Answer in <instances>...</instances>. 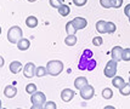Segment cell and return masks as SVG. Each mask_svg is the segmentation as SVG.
Here are the masks:
<instances>
[{"label":"cell","mask_w":130,"mask_h":109,"mask_svg":"<svg viewBox=\"0 0 130 109\" xmlns=\"http://www.w3.org/2000/svg\"><path fill=\"white\" fill-rule=\"evenodd\" d=\"M46 69H47V74L51 76H57L62 73L63 70V63L58 59H52L49 61L46 64Z\"/></svg>","instance_id":"1"},{"label":"cell","mask_w":130,"mask_h":109,"mask_svg":"<svg viewBox=\"0 0 130 109\" xmlns=\"http://www.w3.org/2000/svg\"><path fill=\"white\" fill-rule=\"evenodd\" d=\"M30 102H32V109H41L44 108V104L46 102V96L40 91H35L30 96Z\"/></svg>","instance_id":"2"},{"label":"cell","mask_w":130,"mask_h":109,"mask_svg":"<svg viewBox=\"0 0 130 109\" xmlns=\"http://www.w3.org/2000/svg\"><path fill=\"white\" fill-rule=\"evenodd\" d=\"M22 36H23V32L18 26H12L11 28L9 29V32H7V40L10 41L11 44H17L22 39Z\"/></svg>","instance_id":"3"},{"label":"cell","mask_w":130,"mask_h":109,"mask_svg":"<svg viewBox=\"0 0 130 109\" xmlns=\"http://www.w3.org/2000/svg\"><path fill=\"white\" fill-rule=\"evenodd\" d=\"M117 67H118V62L114 61L113 58L111 61H108L106 67L103 69V74L106 78H114L117 75Z\"/></svg>","instance_id":"4"},{"label":"cell","mask_w":130,"mask_h":109,"mask_svg":"<svg viewBox=\"0 0 130 109\" xmlns=\"http://www.w3.org/2000/svg\"><path fill=\"white\" fill-rule=\"evenodd\" d=\"M94 95H95V89L91 86V85H89V84L80 90V97L83 98V99H85V101L91 99V98L94 97Z\"/></svg>","instance_id":"5"},{"label":"cell","mask_w":130,"mask_h":109,"mask_svg":"<svg viewBox=\"0 0 130 109\" xmlns=\"http://www.w3.org/2000/svg\"><path fill=\"white\" fill-rule=\"evenodd\" d=\"M35 64L33 62H28V63H26V66L23 67V75H24V78H33L34 75H35Z\"/></svg>","instance_id":"6"},{"label":"cell","mask_w":130,"mask_h":109,"mask_svg":"<svg viewBox=\"0 0 130 109\" xmlns=\"http://www.w3.org/2000/svg\"><path fill=\"white\" fill-rule=\"evenodd\" d=\"M123 47L122 46H114L111 51V55H112V58L117 62H120L122 61V56H123Z\"/></svg>","instance_id":"7"},{"label":"cell","mask_w":130,"mask_h":109,"mask_svg":"<svg viewBox=\"0 0 130 109\" xmlns=\"http://www.w3.org/2000/svg\"><path fill=\"white\" fill-rule=\"evenodd\" d=\"M74 91L73 90H71V89H64V90H62V92H61V99H62L63 102H71L72 99H73L74 97Z\"/></svg>","instance_id":"8"},{"label":"cell","mask_w":130,"mask_h":109,"mask_svg":"<svg viewBox=\"0 0 130 109\" xmlns=\"http://www.w3.org/2000/svg\"><path fill=\"white\" fill-rule=\"evenodd\" d=\"M72 22H73L74 27L77 28V30L84 29V28H86V26H88V21L83 17H75L72 19Z\"/></svg>","instance_id":"9"},{"label":"cell","mask_w":130,"mask_h":109,"mask_svg":"<svg viewBox=\"0 0 130 109\" xmlns=\"http://www.w3.org/2000/svg\"><path fill=\"white\" fill-rule=\"evenodd\" d=\"M17 95V89L13 85H7L4 89V96L6 98H13Z\"/></svg>","instance_id":"10"},{"label":"cell","mask_w":130,"mask_h":109,"mask_svg":"<svg viewBox=\"0 0 130 109\" xmlns=\"http://www.w3.org/2000/svg\"><path fill=\"white\" fill-rule=\"evenodd\" d=\"M88 85V79L85 78V76H78L75 80H74V87L77 89V90H82L84 86Z\"/></svg>","instance_id":"11"},{"label":"cell","mask_w":130,"mask_h":109,"mask_svg":"<svg viewBox=\"0 0 130 109\" xmlns=\"http://www.w3.org/2000/svg\"><path fill=\"white\" fill-rule=\"evenodd\" d=\"M16 45H17V49H18L20 51H27L29 47H30V41H29L28 39H26V38H22Z\"/></svg>","instance_id":"12"},{"label":"cell","mask_w":130,"mask_h":109,"mask_svg":"<svg viewBox=\"0 0 130 109\" xmlns=\"http://www.w3.org/2000/svg\"><path fill=\"white\" fill-rule=\"evenodd\" d=\"M96 30H97V33H100V34H106V33H107V22L103 21V19L97 21Z\"/></svg>","instance_id":"13"},{"label":"cell","mask_w":130,"mask_h":109,"mask_svg":"<svg viewBox=\"0 0 130 109\" xmlns=\"http://www.w3.org/2000/svg\"><path fill=\"white\" fill-rule=\"evenodd\" d=\"M22 70V63L18 62V61H13L10 63V72L12 74H18Z\"/></svg>","instance_id":"14"},{"label":"cell","mask_w":130,"mask_h":109,"mask_svg":"<svg viewBox=\"0 0 130 109\" xmlns=\"http://www.w3.org/2000/svg\"><path fill=\"white\" fill-rule=\"evenodd\" d=\"M125 84L124 79L122 78V76H114V78H112V85H113L116 89H120V87H123Z\"/></svg>","instance_id":"15"},{"label":"cell","mask_w":130,"mask_h":109,"mask_svg":"<svg viewBox=\"0 0 130 109\" xmlns=\"http://www.w3.org/2000/svg\"><path fill=\"white\" fill-rule=\"evenodd\" d=\"M26 26L28 28H35L38 26V18L35 16H29L26 18Z\"/></svg>","instance_id":"16"},{"label":"cell","mask_w":130,"mask_h":109,"mask_svg":"<svg viewBox=\"0 0 130 109\" xmlns=\"http://www.w3.org/2000/svg\"><path fill=\"white\" fill-rule=\"evenodd\" d=\"M57 10H58V13H60L62 17H67L68 15L71 13V7L68 5H64V4H62Z\"/></svg>","instance_id":"17"},{"label":"cell","mask_w":130,"mask_h":109,"mask_svg":"<svg viewBox=\"0 0 130 109\" xmlns=\"http://www.w3.org/2000/svg\"><path fill=\"white\" fill-rule=\"evenodd\" d=\"M66 32H67L68 35H75V33H77V28L74 27V24H73L72 21L67 22V24H66Z\"/></svg>","instance_id":"18"},{"label":"cell","mask_w":130,"mask_h":109,"mask_svg":"<svg viewBox=\"0 0 130 109\" xmlns=\"http://www.w3.org/2000/svg\"><path fill=\"white\" fill-rule=\"evenodd\" d=\"M45 75H47V69H46V67H43V66L37 67V69H35V76L43 78V76H45Z\"/></svg>","instance_id":"19"},{"label":"cell","mask_w":130,"mask_h":109,"mask_svg":"<svg viewBox=\"0 0 130 109\" xmlns=\"http://www.w3.org/2000/svg\"><path fill=\"white\" fill-rule=\"evenodd\" d=\"M64 44L67 46H74L77 44V36L75 35H68V36H66Z\"/></svg>","instance_id":"20"},{"label":"cell","mask_w":130,"mask_h":109,"mask_svg":"<svg viewBox=\"0 0 130 109\" xmlns=\"http://www.w3.org/2000/svg\"><path fill=\"white\" fill-rule=\"evenodd\" d=\"M102 97L105 98V99H111V98L113 97V91H112V89H109V87L103 89V90H102Z\"/></svg>","instance_id":"21"},{"label":"cell","mask_w":130,"mask_h":109,"mask_svg":"<svg viewBox=\"0 0 130 109\" xmlns=\"http://www.w3.org/2000/svg\"><path fill=\"white\" fill-rule=\"evenodd\" d=\"M119 92H120V95H123V96H129L130 95V82L124 84V86L119 89Z\"/></svg>","instance_id":"22"},{"label":"cell","mask_w":130,"mask_h":109,"mask_svg":"<svg viewBox=\"0 0 130 109\" xmlns=\"http://www.w3.org/2000/svg\"><path fill=\"white\" fill-rule=\"evenodd\" d=\"M35 91H37V85H35V84H28V85L26 86V92H27L28 95H33Z\"/></svg>","instance_id":"23"},{"label":"cell","mask_w":130,"mask_h":109,"mask_svg":"<svg viewBox=\"0 0 130 109\" xmlns=\"http://www.w3.org/2000/svg\"><path fill=\"white\" fill-rule=\"evenodd\" d=\"M117 30V26L113 22H107V33L108 34H113Z\"/></svg>","instance_id":"24"},{"label":"cell","mask_w":130,"mask_h":109,"mask_svg":"<svg viewBox=\"0 0 130 109\" xmlns=\"http://www.w3.org/2000/svg\"><path fill=\"white\" fill-rule=\"evenodd\" d=\"M122 61H125V62H129L130 61V49H124V50H123Z\"/></svg>","instance_id":"25"},{"label":"cell","mask_w":130,"mask_h":109,"mask_svg":"<svg viewBox=\"0 0 130 109\" xmlns=\"http://www.w3.org/2000/svg\"><path fill=\"white\" fill-rule=\"evenodd\" d=\"M100 5L105 9H111L112 7V0H100Z\"/></svg>","instance_id":"26"},{"label":"cell","mask_w":130,"mask_h":109,"mask_svg":"<svg viewBox=\"0 0 130 109\" xmlns=\"http://www.w3.org/2000/svg\"><path fill=\"white\" fill-rule=\"evenodd\" d=\"M51 7H55V9H58L60 6L62 5V0H49Z\"/></svg>","instance_id":"27"},{"label":"cell","mask_w":130,"mask_h":109,"mask_svg":"<svg viewBox=\"0 0 130 109\" xmlns=\"http://www.w3.org/2000/svg\"><path fill=\"white\" fill-rule=\"evenodd\" d=\"M92 44H94V46H101L102 44H103L102 36H95V38L92 39Z\"/></svg>","instance_id":"28"},{"label":"cell","mask_w":130,"mask_h":109,"mask_svg":"<svg viewBox=\"0 0 130 109\" xmlns=\"http://www.w3.org/2000/svg\"><path fill=\"white\" fill-rule=\"evenodd\" d=\"M57 105L55 102H52V101H49V102H45L44 104V109H56Z\"/></svg>","instance_id":"29"},{"label":"cell","mask_w":130,"mask_h":109,"mask_svg":"<svg viewBox=\"0 0 130 109\" xmlns=\"http://www.w3.org/2000/svg\"><path fill=\"white\" fill-rule=\"evenodd\" d=\"M123 5V0H112V7L113 9H119Z\"/></svg>","instance_id":"30"},{"label":"cell","mask_w":130,"mask_h":109,"mask_svg":"<svg viewBox=\"0 0 130 109\" xmlns=\"http://www.w3.org/2000/svg\"><path fill=\"white\" fill-rule=\"evenodd\" d=\"M86 3H88V0H73V4H74L75 6H78V7H82V6H84Z\"/></svg>","instance_id":"31"},{"label":"cell","mask_w":130,"mask_h":109,"mask_svg":"<svg viewBox=\"0 0 130 109\" xmlns=\"http://www.w3.org/2000/svg\"><path fill=\"white\" fill-rule=\"evenodd\" d=\"M124 13H125L126 17H129L130 16V4H128V5L124 7Z\"/></svg>","instance_id":"32"},{"label":"cell","mask_w":130,"mask_h":109,"mask_svg":"<svg viewBox=\"0 0 130 109\" xmlns=\"http://www.w3.org/2000/svg\"><path fill=\"white\" fill-rule=\"evenodd\" d=\"M3 66H4V58H3L1 56H0V68H1Z\"/></svg>","instance_id":"33"},{"label":"cell","mask_w":130,"mask_h":109,"mask_svg":"<svg viewBox=\"0 0 130 109\" xmlns=\"http://www.w3.org/2000/svg\"><path fill=\"white\" fill-rule=\"evenodd\" d=\"M105 109H114L113 107H109V105H108V107H105Z\"/></svg>","instance_id":"34"},{"label":"cell","mask_w":130,"mask_h":109,"mask_svg":"<svg viewBox=\"0 0 130 109\" xmlns=\"http://www.w3.org/2000/svg\"><path fill=\"white\" fill-rule=\"evenodd\" d=\"M27 1H29V3H35L37 0H27Z\"/></svg>","instance_id":"35"},{"label":"cell","mask_w":130,"mask_h":109,"mask_svg":"<svg viewBox=\"0 0 130 109\" xmlns=\"http://www.w3.org/2000/svg\"><path fill=\"white\" fill-rule=\"evenodd\" d=\"M1 107H3V105H1V101H0V109H1Z\"/></svg>","instance_id":"36"},{"label":"cell","mask_w":130,"mask_h":109,"mask_svg":"<svg viewBox=\"0 0 130 109\" xmlns=\"http://www.w3.org/2000/svg\"><path fill=\"white\" fill-rule=\"evenodd\" d=\"M0 34H1V27H0Z\"/></svg>","instance_id":"37"},{"label":"cell","mask_w":130,"mask_h":109,"mask_svg":"<svg viewBox=\"0 0 130 109\" xmlns=\"http://www.w3.org/2000/svg\"><path fill=\"white\" fill-rule=\"evenodd\" d=\"M128 18H129V23H130V16H129V17H128Z\"/></svg>","instance_id":"38"},{"label":"cell","mask_w":130,"mask_h":109,"mask_svg":"<svg viewBox=\"0 0 130 109\" xmlns=\"http://www.w3.org/2000/svg\"><path fill=\"white\" fill-rule=\"evenodd\" d=\"M129 82H130V76H129Z\"/></svg>","instance_id":"39"},{"label":"cell","mask_w":130,"mask_h":109,"mask_svg":"<svg viewBox=\"0 0 130 109\" xmlns=\"http://www.w3.org/2000/svg\"><path fill=\"white\" fill-rule=\"evenodd\" d=\"M62 1H63V0H62Z\"/></svg>","instance_id":"40"}]
</instances>
